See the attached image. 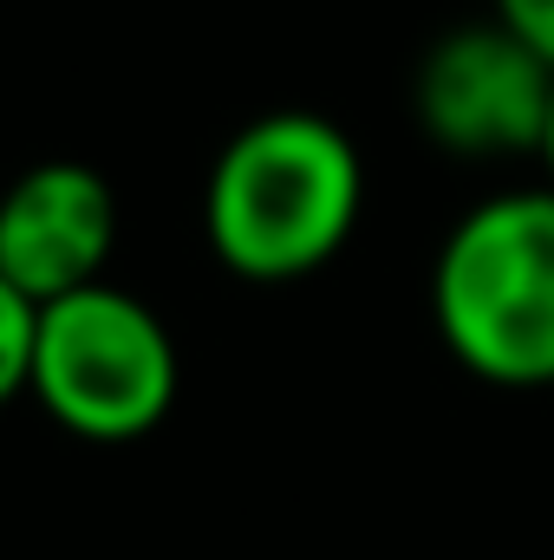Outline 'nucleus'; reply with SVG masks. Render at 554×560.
Listing matches in <instances>:
<instances>
[{
  "instance_id": "6e6552de",
  "label": "nucleus",
  "mask_w": 554,
  "mask_h": 560,
  "mask_svg": "<svg viewBox=\"0 0 554 560\" xmlns=\"http://www.w3.org/2000/svg\"><path fill=\"white\" fill-rule=\"evenodd\" d=\"M542 163H549V189H554V105H549V131H542V150H535Z\"/></svg>"
},
{
  "instance_id": "423d86ee",
  "label": "nucleus",
  "mask_w": 554,
  "mask_h": 560,
  "mask_svg": "<svg viewBox=\"0 0 554 560\" xmlns=\"http://www.w3.org/2000/svg\"><path fill=\"white\" fill-rule=\"evenodd\" d=\"M33 332H39V306L0 275V405H13L33 385Z\"/></svg>"
},
{
  "instance_id": "39448f33",
  "label": "nucleus",
  "mask_w": 554,
  "mask_h": 560,
  "mask_svg": "<svg viewBox=\"0 0 554 560\" xmlns=\"http://www.w3.org/2000/svg\"><path fill=\"white\" fill-rule=\"evenodd\" d=\"M112 248H118V196L92 163L46 156L7 183V196H0V275L33 306L105 280Z\"/></svg>"
},
{
  "instance_id": "f257e3e1",
  "label": "nucleus",
  "mask_w": 554,
  "mask_h": 560,
  "mask_svg": "<svg viewBox=\"0 0 554 560\" xmlns=\"http://www.w3.org/2000/svg\"><path fill=\"white\" fill-rule=\"evenodd\" d=\"M366 209L359 143L320 112H268L216 150L203 242L242 280H307L346 255Z\"/></svg>"
},
{
  "instance_id": "f03ea898",
  "label": "nucleus",
  "mask_w": 554,
  "mask_h": 560,
  "mask_svg": "<svg viewBox=\"0 0 554 560\" xmlns=\"http://www.w3.org/2000/svg\"><path fill=\"white\" fill-rule=\"evenodd\" d=\"M443 352L503 392L554 385V189H496L463 209L430 268Z\"/></svg>"
},
{
  "instance_id": "7ed1b4c3",
  "label": "nucleus",
  "mask_w": 554,
  "mask_h": 560,
  "mask_svg": "<svg viewBox=\"0 0 554 560\" xmlns=\"http://www.w3.org/2000/svg\"><path fill=\"white\" fill-rule=\"evenodd\" d=\"M176 339L138 293L92 280L39 306L33 332V398L85 443H138L176 405Z\"/></svg>"
},
{
  "instance_id": "20e7f679",
  "label": "nucleus",
  "mask_w": 554,
  "mask_h": 560,
  "mask_svg": "<svg viewBox=\"0 0 554 560\" xmlns=\"http://www.w3.org/2000/svg\"><path fill=\"white\" fill-rule=\"evenodd\" d=\"M417 125L450 156H535L554 105V66L503 20L443 33L417 66Z\"/></svg>"
},
{
  "instance_id": "0eeeda50",
  "label": "nucleus",
  "mask_w": 554,
  "mask_h": 560,
  "mask_svg": "<svg viewBox=\"0 0 554 560\" xmlns=\"http://www.w3.org/2000/svg\"><path fill=\"white\" fill-rule=\"evenodd\" d=\"M489 20H503L522 46H535V52L554 66V0H496Z\"/></svg>"
}]
</instances>
